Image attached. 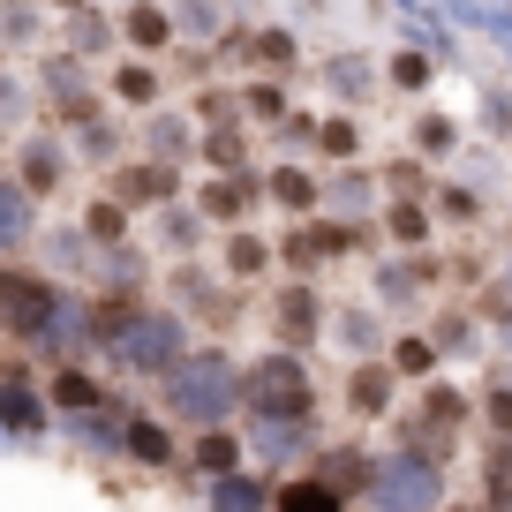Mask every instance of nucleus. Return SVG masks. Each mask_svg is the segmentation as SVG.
Here are the masks:
<instances>
[{
	"mask_svg": "<svg viewBox=\"0 0 512 512\" xmlns=\"http://www.w3.org/2000/svg\"><path fill=\"white\" fill-rule=\"evenodd\" d=\"M0 317L16 324V332H38V324L53 317V294H46V279H0Z\"/></svg>",
	"mask_w": 512,
	"mask_h": 512,
	"instance_id": "nucleus-2",
	"label": "nucleus"
},
{
	"mask_svg": "<svg viewBox=\"0 0 512 512\" xmlns=\"http://www.w3.org/2000/svg\"><path fill=\"white\" fill-rule=\"evenodd\" d=\"M490 422H497V430H512V392H497V400H490Z\"/></svg>",
	"mask_w": 512,
	"mask_h": 512,
	"instance_id": "nucleus-8",
	"label": "nucleus"
},
{
	"mask_svg": "<svg viewBox=\"0 0 512 512\" xmlns=\"http://www.w3.org/2000/svg\"><path fill=\"white\" fill-rule=\"evenodd\" d=\"M128 362H144V369H166L174 362V324H136V332H128Z\"/></svg>",
	"mask_w": 512,
	"mask_h": 512,
	"instance_id": "nucleus-4",
	"label": "nucleus"
},
{
	"mask_svg": "<svg viewBox=\"0 0 512 512\" xmlns=\"http://www.w3.org/2000/svg\"><path fill=\"white\" fill-rule=\"evenodd\" d=\"M490 497H505V505H512V452H497V460H490Z\"/></svg>",
	"mask_w": 512,
	"mask_h": 512,
	"instance_id": "nucleus-6",
	"label": "nucleus"
},
{
	"mask_svg": "<svg viewBox=\"0 0 512 512\" xmlns=\"http://www.w3.org/2000/svg\"><path fill=\"white\" fill-rule=\"evenodd\" d=\"M23 234H31V211H23V196L0 181V249H16Z\"/></svg>",
	"mask_w": 512,
	"mask_h": 512,
	"instance_id": "nucleus-5",
	"label": "nucleus"
},
{
	"mask_svg": "<svg viewBox=\"0 0 512 512\" xmlns=\"http://www.w3.org/2000/svg\"><path fill=\"white\" fill-rule=\"evenodd\" d=\"M136 452H144V460H166V430H151V422H144V430H136Z\"/></svg>",
	"mask_w": 512,
	"mask_h": 512,
	"instance_id": "nucleus-7",
	"label": "nucleus"
},
{
	"mask_svg": "<svg viewBox=\"0 0 512 512\" xmlns=\"http://www.w3.org/2000/svg\"><path fill=\"white\" fill-rule=\"evenodd\" d=\"M256 400L279 415V400H287V415H302L309 407V384H302V369H287V362H264L256 369Z\"/></svg>",
	"mask_w": 512,
	"mask_h": 512,
	"instance_id": "nucleus-3",
	"label": "nucleus"
},
{
	"mask_svg": "<svg viewBox=\"0 0 512 512\" xmlns=\"http://www.w3.org/2000/svg\"><path fill=\"white\" fill-rule=\"evenodd\" d=\"M166 400H174L189 422H219L226 400H234V369H226L219 354H204V362H181L174 377H166Z\"/></svg>",
	"mask_w": 512,
	"mask_h": 512,
	"instance_id": "nucleus-1",
	"label": "nucleus"
}]
</instances>
